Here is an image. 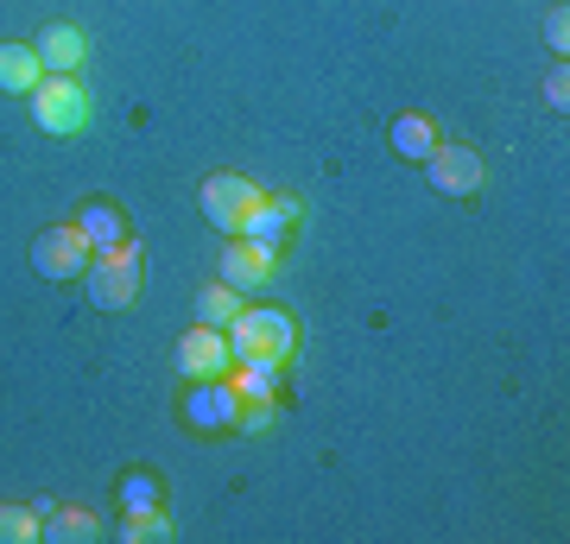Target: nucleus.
I'll return each mask as SVG.
<instances>
[{
    "label": "nucleus",
    "instance_id": "f257e3e1",
    "mask_svg": "<svg viewBox=\"0 0 570 544\" xmlns=\"http://www.w3.org/2000/svg\"><path fill=\"white\" fill-rule=\"evenodd\" d=\"M228 348L235 367H285L298 348V323L273 304H242V317L228 323Z\"/></svg>",
    "mask_w": 570,
    "mask_h": 544
},
{
    "label": "nucleus",
    "instance_id": "f03ea898",
    "mask_svg": "<svg viewBox=\"0 0 570 544\" xmlns=\"http://www.w3.org/2000/svg\"><path fill=\"white\" fill-rule=\"evenodd\" d=\"M134 291H140V247L134 241L96 247L89 254V304L96 310H127Z\"/></svg>",
    "mask_w": 570,
    "mask_h": 544
},
{
    "label": "nucleus",
    "instance_id": "7ed1b4c3",
    "mask_svg": "<svg viewBox=\"0 0 570 544\" xmlns=\"http://www.w3.org/2000/svg\"><path fill=\"white\" fill-rule=\"evenodd\" d=\"M89 115H96V108H89V89H82L77 77H45L39 89H32V121L45 127V133H82V127H89Z\"/></svg>",
    "mask_w": 570,
    "mask_h": 544
},
{
    "label": "nucleus",
    "instance_id": "20e7f679",
    "mask_svg": "<svg viewBox=\"0 0 570 544\" xmlns=\"http://www.w3.org/2000/svg\"><path fill=\"white\" fill-rule=\"evenodd\" d=\"M197 202H204V222L223 228V235H242V216L261 202V190L247 178H235V171H209L204 190H197Z\"/></svg>",
    "mask_w": 570,
    "mask_h": 544
},
{
    "label": "nucleus",
    "instance_id": "39448f33",
    "mask_svg": "<svg viewBox=\"0 0 570 544\" xmlns=\"http://www.w3.org/2000/svg\"><path fill=\"white\" fill-rule=\"evenodd\" d=\"M89 254H96V247L77 235V222H70V228H45L39 241H32V273L51 279V285L77 279V273H89Z\"/></svg>",
    "mask_w": 570,
    "mask_h": 544
},
{
    "label": "nucleus",
    "instance_id": "423d86ee",
    "mask_svg": "<svg viewBox=\"0 0 570 544\" xmlns=\"http://www.w3.org/2000/svg\"><path fill=\"white\" fill-rule=\"evenodd\" d=\"M178 367H184V380H223L228 367H235L228 329H209V323L184 329V343H178Z\"/></svg>",
    "mask_w": 570,
    "mask_h": 544
},
{
    "label": "nucleus",
    "instance_id": "0eeeda50",
    "mask_svg": "<svg viewBox=\"0 0 570 544\" xmlns=\"http://www.w3.org/2000/svg\"><path fill=\"white\" fill-rule=\"evenodd\" d=\"M425 178L431 190H444V197H475L482 190V152L475 146H431V159H425Z\"/></svg>",
    "mask_w": 570,
    "mask_h": 544
},
{
    "label": "nucleus",
    "instance_id": "6e6552de",
    "mask_svg": "<svg viewBox=\"0 0 570 544\" xmlns=\"http://www.w3.org/2000/svg\"><path fill=\"white\" fill-rule=\"evenodd\" d=\"M235 405H242V393L228 386V374L184 386V424L190 431H235Z\"/></svg>",
    "mask_w": 570,
    "mask_h": 544
},
{
    "label": "nucleus",
    "instance_id": "1a4fd4ad",
    "mask_svg": "<svg viewBox=\"0 0 570 544\" xmlns=\"http://www.w3.org/2000/svg\"><path fill=\"white\" fill-rule=\"evenodd\" d=\"M273 273H279V254H266V247H254V241H235L223 247V266H216V279L223 285H235L242 298H254V291H266L273 285Z\"/></svg>",
    "mask_w": 570,
    "mask_h": 544
},
{
    "label": "nucleus",
    "instance_id": "9d476101",
    "mask_svg": "<svg viewBox=\"0 0 570 544\" xmlns=\"http://www.w3.org/2000/svg\"><path fill=\"white\" fill-rule=\"evenodd\" d=\"M298 216H305V202H298V197H261V202L242 216V241L266 247V254H279Z\"/></svg>",
    "mask_w": 570,
    "mask_h": 544
},
{
    "label": "nucleus",
    "instance_id": "9b49d317",
    "mask_svg": "<svg viewBox=\"0 0 570 544\" xmlns=\"http://www.w3.org/2000/svg\"><path fill=\"white\" fill-rule=\"evenodd\" d=\"M32 51H39V63L51 77H77V63L89 58V39H82V26H45Z\"/></svg>",
    "mask_w": 570,
    "mask_h": 544
},
{
    "label": "nucleus",
    "instance_id": "f8f14e48",
    "mask_svg": "<svg viewBox=\"0 0 570 544\" xmlns=\"http://www.w3.org/2000/svg\"><path fill=\"white\" fill-rule=\"evenodd\" d=\"M45 82V63L32 44H13V39H0V89H13V96H32Z\"/></svg>",
    "mask_w": 570,
    "mask_h": 544
},
{
    "label": "nucleus",
    "instance_id": "ddd939ff",
    "mask_svg": "<svg viewBox=\"0 0 570 544\" xmlns=\"http://www.w3.org/2000/svg\"><path fill=\"white\" fill-rule=\"evenodd\" d=\"M77 235L89 247H115V241H127V222H121V209H115L108 197H89L82 216H77Z\"/></svg>",
    "mask_w": 570,
    "mask_h": 544
},
{
    "label": "nucleus",
    "instance_id": "4468645a",
    "mask_svg": "<svg viewBox=\"0 0 570 544\" xmlns=\"http://www.w3.org/2000/svg\"><path fill=\"white\" fill-rule=\"evenodd\" d=\"M45 538L51 544H89V538H102V520L82 513V506H51V513H45Z\"/></svg>",
    "mask_w": 570,
    "mask_h": 544
},
{
    "label": "nucleus",
    "instance_id": "2eb2a0df",
    "mask_svg": "<svg viewBox=\"0 0 570 544\" xmlns=\"http://www.w3.org/2000/svg\"><path fill=\"white\" fill-rule=\"evenodd\" d=\"M387 140H393V152H400V159H419V165H425L431 146H438V127H431L425 115H400V121L387 127Z\"/></svg>",
    "mask_w": 570,
    "mask_h": 544
},
{
    "label": "nucleus",
    "instance_id": "dca6fc26",
    "mask_svg": "<svg viewBox=\"0 0 570 544\" xmlns=\"http://www.w3.org/2000/svg\"><path fill=\"white\" fill-rule=\"evenodd\" d=\"M115 501H121V513H153V506H165V482L153 468H127L121 487H115Z\"/></svg>",
    "mask_w": 570,
    "mask_h": 544
},
{
    "label": "nucleus",
    "instance_id": "f3484780",
    "mask_svg": "<svg viewBox=\"0 0 570 544\" xmlns=\"http://www.w3.org/2000/svg\"><path fill=\"white\" fill-rule=\"evenodd\" d=\"M242 304H247V298L235 291V285L216 279V285H204V298H197V317H204L209 329H228V323L242 317Z\"/></svg>",
    "mask_w": 570,
    "mask_h": 544
},
{
    "label": "nucleus",
    "instance_id": "a211bd4d",
    "mask_svg": "<svg viewBox=\"0 0 570 544\" xmlns=\"http://www.w3.org/2000/svg\"><path fill=\"white\" fill-rule=\"evenodd\" d=\"M45 538V520L32 506H7L0 501V544H39Z\"/></svg>",
    "mask_w": 570,
    "mask_h": 544
},
{
    "label": "nucleus",
    "instance_id": "6ab92c4d",
    "mask_svg": "<svg viewBox=\"0 0 570 544\" xmlns=\"http://www.w3.org/2000/svg\"><path fill=\"white\" fill-rule=\"evenodd\" d=\"M228 386L242 399H273L279 393V367H228Z\"/></svg>",
    "mask_w": 570,
    "mask_h": 544
},
{
    "label": "nucleus",
    "instance_id": "aec40b11",
    "mask_svg": "<svg viewBox=\"0 0 570 544\" xmlns=\"http://www.w3.org/2000/svg\"><path fill=\"white\" fill-rule=\"evenodd\" d=\"M121 538L127 544H159V538H171V520H165L159 506H153V513H127Z\"/></svg>",
    "mask_w": 570,
    "mask_h": 544
},
{
    "label": "nucleus",
    "instance_id": "412c9836",
    "mask_svg": "<svg viewBox=\"0 0 570 544\" xmlns=\"http://www.w3.org/2000/svg\"><path fill=\"white\" fill-rule=\"evenodd\" d=\"M235 431H273V399H242L235 405Z\"/></svg>",
    "mask_w": 570,
    "mask_h": 544
},
{
    "label": "nucleus",
    "instance_id": "4be33fe9",
    "mask_svg": "<svg viewBox=\"0 0 570 544\" xmlns=\"http://www.w3.org/2000/svg\"><path fill=\"white\" fill-rule=\"evenodd\" d=\"M546 101H551V108H558V115H564V108H570V70H564V63H558V70H551V77H546Z\"/></svg>",
    "mask_w": 570,
    "mask_h": 544
},
{
    "label": "nucleus",
    "instance_id": "5701e85b",
    "mask_svg": "<svg viewBox=\"0 0 570 544\" xmlns=\"http://www.w3.org/2000/svg\"><path fill=\"white\" fill-rule=\"evenodd\" d=\"M546 39H551V51H570V13H564V7L546 13Z\"/></svg>",
    "mask_w": 570,
    "mask_h": 544
}]
</instances>
